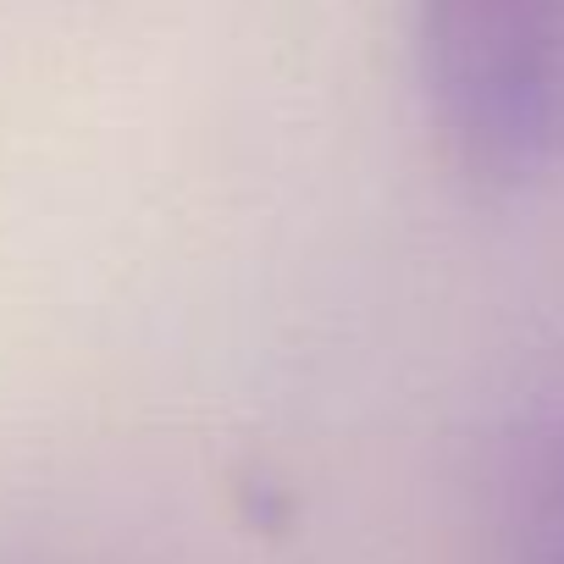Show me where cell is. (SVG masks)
Wrapping results in <instances>:
<instances>
[{
  "label": "cell",
  "instance_id": "cell-2",
  "mask_svg": "<svg viewBox=\"0 0 564 564\" xmlns=\"http://www.w3.org/2000/svg\"><path fill=\"white\" fill-rule=\"evenodd\" d=\"M509 564H564V410H547L514 443L509 487Z\"/></svg>",
  "mask_w": 564,
  "mask_h": 564
},
{
  "label": "cell",
  "instance_id": "cell-1",
  "mask_svg": "<svg viewBox=\"0 0 564 564\" xmlns=\"http://www.w3.org/2000/svg\"><path fill=\"white\" fill-rule=\"evenodd\" d=\"M415 67L432 128L487 188L564 155V0H415Z\"/></svg>",
  "mask_w": 564,
  "mask_h": 564
}]
</instances>
